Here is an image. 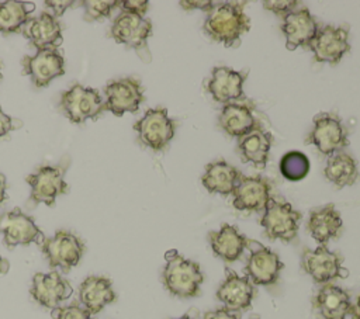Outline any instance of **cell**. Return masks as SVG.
I'll return each instance as SVG.
<instances>
[{"label":"cell","instance_id":"6da1fadb","mask_svg":"<svg viewBox=\"0 0 360 319\" xmlns=\"http://www.w3.org/2000/svg\"><path fill=\"white\" fill-rule=\"evenodd\" d=\"M205 34L226 48L238 46L239 39L250 28V20L245 14L243 3H217L207 14L202 25Z\"/></svg>","mask_w":360,"mask_h":319},{"label":"cell","instance_id":"7a4b0ae2","mask_svg":"<svg viewBox=\"0 0 360 319\" xmlns=\"http://www.w3.org/2000/svg\"><path fill=\"white\" fill-rule=\"evenodd\" d=\"M166 266L162 273L165 288L174 297L193 298L200 295L204 275L198 263L179 254L177 250H167Z\"/></svg>","mask_w":360,"mask_h":319},{"label":"cell","instance_id":"3957f363","mask_svg":"<svg viewBox=\"0 0 360 319\" xmlns=\"http://www.w3.org/2000/svg\"><path fill=\"white\" fill-rule=\"evenodd\" d=\"M69 163V156H63L56 166H38L35 173L25 177V181L31 187L28 200L30 207H35L38 204L52 207L59 195L69 193V184L65 181V173Z\"/></svg>","mask_w":360,"mask_h":319},{"label":"cell","instance_id":"277c9868","mask_svg":"<svg viewBox=\"0 0 360 319\" xmlns=\"http://www.w3.org/2000/svg\"><path fill=\"white\" fill-rule=\"evenodd\" d=\"M59 111L73 124H83L87 119H97L104 111L105 104L97 89L84 87L73 83L60 94Z\"/></svg>","mask_w":360,"mask_h":319},{"label":"cell","instance_id":"5b68a950","mask_svg":"<svg viewBox=\"0 0 360 319\" xmlns=\"http://www.w3.org/2000/svg\"><path fill=\"white\" fill-rule=\"evenodd\" d=\"M138 141L153 152L163 150L173 139L176 122L169 117L167 108L156 107L145 111L143 117L134 124Z\"/></svg>","mask_w":360,"mask_h":319},{"label":"cell","instance_id":"8992f818","mask_svg":"<svg viewBox=\"0 0 360 319\" xmlns=\"http://www.w3.org/2000/svg\"><path fill=\"white\" fill-rule=\"evenodd\" d=\"M307 143L314 145L323 156H332L349 146L347 129L338 114H316L314 117V128L307 136Z\"/></svg>","mask_w":360,"mask_h":319},{"label":"cell","instance_id":"52a82bcc","mask_svg":"<svg viewBox=\"0 0 360 319\" xmlns=\"http://www.w3.org/2000/svg\"><path fill=\"white\" fill-rule=\"evenodd\" d=\"M301 218V212L294 209L290 202L271 197L260 218V225L269 239L291 242L298 233Z\"/></svg>","mask_w":360,"mask_h":319},{"label":"cell","instance_id":"ba28073f","mask_svg":"<svg viewBox=\"0 0 360 319\" xmlns=\"http://www.w3.org/2000/svg\"><path fill=\"white\" fill-rule=\"evenodd\" d=\"M51 268H60L63 273L79 264L86 250L79 236L68 230H58L52 237H45L39 245Z\"/></svg>","mask_w":360,"mask_h":319},{"label":"cell","instance_id":"9c48e42d","mask_svg":"<svg viewBox=\"0 0 360 319\" xmlns=\"http://www.w3.org/2000/svg\"><path fill=\"white\" fill-rule=\"evenodd\" d=\"M302 270L321 285L330 284L336 278H346L349 271L342 266V256L319 245L316 249H304L301 256Z\"/></svg>","mask_w":360,"mask_h":319},{"label":"cell","instance_id":"30bf717a","mask_svg":"<svg viewBox=\"0 0 360 319\" xmlns=\"http://www.w3.org/2000/svg\"><path fill=\"white\" fill-rule=\"evenodd\" d=\"M152 35L150 20L121 11L112 21L110 37L117 42L136 51L143 59L142 53L148 55V38Z\"/></svg>","mask_w":360,"mask_h":319},{"label":"cell","instance_id":"8fae6325","mask_svg":"<svg viewBox=\"0 0 360 319\" xmlns=\"http://www.w3.org/2000/svg\"><path fill=\"white\" fill-rule=\"evenodd\" d=\"M250 254L246 260L245 274L253 285H273L278 281L280 273L284 268L278 254L256 240H248Z\"/></svg>","mask_w":360,"mask_h":319},{"label":"cell","instance_id":"7c38bea8","mask_svg":"<svg viewBox=\"0 0 360 319\" xmlns=\"http://www.w3.org/2000/svg\"><path fill=\"white\" fill-rule=\"evenodd\" d=\"M0 232L3 233L6 247L10 250L18 245H41L45 239L34 219L24 214L20 208H14L0 215Z\"/></svg>","mask_w":360,"mask_h":319},{"label":"cell","instance_id":"4fadbf2b","mask_svg":"<svg viewBox=\"0 0 360 319\" xmlns=\"http://www.w3.org/2000/svg\"><path fill=\"white\" fill-rule=\"evenodd\" d=\"M314 52L316 62L338 65L340 59L350 51L349 28L336 25L319 27L308 46Z\"/></svg>","mask_w":360,"mask_h":319},{"label":"cell","instance_id":"5bb4252c","mask_svg":"<svg viewBox=\"0 0 360 319\" xmlns=\"http://www.w3.org/2000/svg\"><path fill=\"white\" fill-rule=\"evenodd\" d=\"M105 110L121 117L124 112H136L143 103V87L135 77L111 80L104 87Z\"/></svg>","mask_w":360,"mask_h":319},{"label":"cell","instance_id":"9a60e30c","mask_svg":"<svg viewBox=\"0 0 360 319\" xmlns=\"http://www.w3.org/2000/svg\"><path fill=\"white\" fill-rule=\"evenodd\" d=\"M22 73L30 76L34 86L41 89L65 74V60L58 49H42L34 55H25L21 60Z\"/></svg>","mask_w":360,"mask_h":319},{"label":"cell","instance_id":"2e32d148","mask_svg":"<svg viewBox=\"0 0 360 319\" xmlns=\"http://www.w3.org/2000/svg\"><path fill=\"white\" fill-rule=\"evenodd\" d=\"M256 297V288L246 275H239L231 268H225V280L217 289V298L224 308L231 312H243L250 308Z\"/></svg>","mask_w":360,"mask_h":319},{"label":"cell","instance_id":"e0dca14e","mask_svg":"<svg viewBox=\"0 0 360 319\" xmlns=\"http://www.w3.org/2000/svg\"><path fill=\"white\" fill-rule=\"evenodd\" d=\"M232 195V204L238 211L262 212L271 200V184L264 177H248L242 174Z\"/></svg>","mask_w":360,"mask_h":319},{"label":"cell","instance_id":"ac0fdd59","mask_svg":"<svg viewBox=\"0 0 360 319\" xmlns=\"http://www.w3.org/2000/svg\"><path fill=\"white\" fill-rule=\"evenodd\" d=\"M20 32L37 51L58 49L63 41L60 22L45 10L38 17H28Z\"/></svg>","mask_w":360,"mask_h":319},{"label":"cell","instance_id":"d6986e66","mask_svg":"<svg viewBox=\"0 0 360 319\" xmlns=\"http://www.w3.org/2000/svg\"><path fill=\"white\" fill-rule=\"evenodd\" d=\"M73 292L69 281L60 277L59 273H37L32 277L30 294L41 306L55 309L60 302L68 299Z\"/></svg>","mask_w":360,"mask_h":319},{"label":"cell","instance_id":"ffe728a7","mask_svg":"<svg viewBox=\"0 0 360 319\" xmlns=\"http://www.w3.org/2000/svg\"><path fill=\"white\" fill-rule=\"evenodd\" d=\"M319 25L308 7H298L283 18L281 32L285 38V48L294 51L298 46L308 48L318 32Z\"/></svg>","mask_w":360,"mask_h":319},{"label":"cell","instance_id":"44dd1931","mask_svg":"<svg viewBox=\"0 0 360 319\" xmlns=\"http://www.w3.org/2000/svg\"><path fill=\"white\" fill-rule=\"evenodd\" d=\"M246 73L236 72L226 66H217L211 72V79L207 83V90L217 103L229 104L245 100L243 83Z\"/></svg>","mask_w":360,"mask_h":319},{"label":"cell","instance_id":"7402d4cb","mask_svg":"<svg viewBox=\"0 0 360 319\" xmlns=\"http://www.w3.org/2000/svg\"><path fill=\"white\" fill-rule=\"evenodd\" d=\"M314 309L322 319H346L352 309L350 294L335 284H325L312 298Z\"/></svg>","mask_w":360,"mask_h":319},{"label":"cell","instance_id":"603a6c76","mask_svg":"<svg viewBox=\"0 0 360 319\" xmlns=\"http://www.w3.org/2000/svg\"><path fill=\"white\" fill-rule=\"evenodd\" d=\"M210 245L214 254L222 259L225 263H233L239 260L248 247V237L242 235L236 226L224 223L219 230L208 233Z\"/></svg>","mask_w":360,"mask_h":319},{"label":"cell","instance_id":"cb8c5ba5","mask_svg":"<svg viewBox=\"0 0 360 319\" xmlns=\"http://www.w3.org/2000/svg\"><path fill=\"white\" fill-rule=\"evenodd\" d=\"M218 124L228 135L238 139L260 126V122L253 114V108L242 103L225 104L219 112Z\"/></svg>","mask_w":360,"mask_h":319},{"label":"cell","instance_id":"d4e9b609","mask_svg":"<svg viewBox=\"0 0 360 319\" xmlns=\"http://www.w3.org/2000/svg\"><path fill=\"white\" fill-rule=\"evenodd\" d=\"M343 228L340 214L335 209L333 204H328L322 208H315L309 212L307 229L309 235L319 243L326 246L330 239L339 237Z\"/></svg>","mask_w":360,"mask_h":319},{"label":"cell","instance_id":"484cf974","mask_svg":"<svg viewBox=\"0 0 360 319\" xmlns=\"http://www.w3.org/2000/svg\"><path fill=\"white\" fill-rule=\"evenodd\" d=\"M273 135L260 126L239 138L238 152L243 163H252L256 169H264L269 160Z\"/></svg>","mask_w":360,"mask_h":319},{"label":"cell","instance_id":"4316f807","mask_svg":"<svg viewBox=\"0 0 360 319\" xmlns=\"http://www.w3.org/2000/svg\"><path fill=\"white\" fill-rule=\"evenodd\" d=\"M79 301L91 315L98 313L105 305L115 301L111 280L100 275L84 278L79 287Z\"/></svg>","mask_w":360,"mask_h":319},{"label":"cell","instance_id":"83f0119b","mask_svg":"<svg viewBox=\"0 0 360 319\" xmlns=\"http://www.w3.org/2000/svg\"><path fill=\"white\" fill-rule=\"evenodd\" d=\"M240 173L225 160H217L205 166L201 183L208 193L231 195L240 178Z\"/></svg>","mask_w":360,"mask_h":319},{"label":"cell","instance_id":"f1b7e54d","mask_svg":"<svg viewBox=\"0 0 360 319\" xmlns=\"http://www.w3.org/2000/svg\"><path fill=\"white\" fill-rule=\"evenodd\" d=\"M323 174L336 188L353 185L359 180L357 160L343 150L333 153L326 160Z\"/></svg>","mask_w":360,"mask_h":319},{"label":"cell","instance_id":"f546056e","mask_svg":"<svg viewBox=\"0 0 360 319\" xmlns=\"http://www.w3.org/2000/svg\"><path fill=\"white\" fill-rule=\"evenodd\" d=\"M35 10L28 1H0V32H20L28 20V14Z\"/></svg>","mask_w":360,"mask_h":319},{"label":"cell","instance_id":"4dcf8cb0","mask_svg":"<svg viewBox=\"0 0 360 319\" xmlns=\"http://www.w3.org/2000/svg\"><path fill=\"white\" fill-rule=\"evenodd\" d=\"M309 171L308 157L298 150H291L285 153L280 160V173L284 178L290 181L302 180Z\"/></svg>","mask_w":360,"mask_h":319},{"label":"cell","instance_id":"1f68e13d","mask_svg":"<svg viewBox=\"0 0 360 319\" xmlns=\"http://www.w3.org/2000/svg\"><path fill=\"white\" fill-rule=\"evenodd\" d=\"M80 4L84 8L83 18L86 21H101L108 18L111 13L121 6L118 0H83Z\"/></svg>","mask_w":360,"mask_h":319},{"label":"cell","instance_id":"d6a6232c","mask_svg":"<svg viewBox=\"0 0 360 319\" xmlns=\"http://www.w3.org/2000/svg\"><path fill=\"white\" fill-rule=\"evenodd\" d=\"M51 316L53 319H91V313L77 302L52 309Z\"/></svg>","mask_w":360,"mask_h":319},{"label":"cell","instance_id":"836d02e7","mask_svg":"<svg viewBox=\"0 0 360 319\" xmlns=\"http://www.w3.org/2000/svg\"><path fill=\"white\" fill-rule=\"evenodd\" d=\"M300 1L295 0H266L263 1V7L277 15H280L281 18H284L287 14H290L291 11H294L295 8H298Z\"/></svg>","mask_w":360,"mask_h":319},{"label":"cell","instance_id":"e575fe53","mask_svg":"<svg viewBox=\"0 0 360 319\" xmlns=\"http://www.w3.org/2000/svg\"><path fill=\"white\" fill-rule=\"evenodd\" d=\"M21 126H22V121L21 119L11 118L0 107V138L8 135L11 131L20 129Z\"/></svg>","mask_w":360,"mask_h":319},{"label":"cell","instance_id":"d590c367","mask_svg":"<svg viewBox=\"0 0 360 319\" xmlns=\"http://www.w3.org/2000/svg\"><path fill=\"white\" fill-rule=\"evenodd\" d=\"M120 7L124 13H131V14L143 17V14L148 11L149 1H146V0H125V1H121Z\"/></svg>","mask_w":360,"mask_h":319},{"label":"cell","instance_id":"8d00e7d4","mask_svg":"<svg viewBox=\"0 0 360 319\" xmlns=\"http://www.w3.org/2000/svg\"><path fill=\"white\" fill-rule=\"evenodd\" d=\"M44 4L53 11V15L56 18H59L63 15V13L68 8H70L75 4V1L73 0H45Z\"/></svg>","mask_w":360,"mask_h":319},{"label":"cell","instance_id":"74e56055","mask_svg":"<svg viewBox=\"0 0 360 319\" xmlns=\"http://www.w3.org/2000/svg\"><path fill=\"white\" fill-rule=\"evenodd\" d=\"M202 319H239V315L235 312H231L225 308H219L215 311H208L204 313Z\"/></svg>","mask_w":360,"mask_h":319},{"label":"cell","instance_id":"f35d334b","mask_svg":"<svg viewBox=\"0 0 360 319\" xmlns=\"http://www.w3.org/2000/svg\"><path fill=\"white\" fill-rule=\"evenodd\" d=\"M180 6H183V8L186 10H191V8H198V10H205V11H210L215 3L212 1H208V0H198V1H194V0H186V1H180Z\"/></svg>","mask_w":360,"mask_h":319},{"label":"cell","instance_id":"ab89813d","mask_svg":"<svg viewBox=\"0 0 360 319\" xmlns=\"http://www.w3.org/2000/svg\"><path fill=\"white\" fill-rule=\"evenodd\" d=\"M352 319H360V295L356 298V302L352 304V309H350V313Z\"/></svg>","mask_w":360,"mask_h":319},{"label":"cell","instance_id":"60d3db41","mask_svg":"<svg viewBox=\"0 0 360 319\" xmlns=\"http://www.w3.org/2000/svg\"><path fill=\"white\" fill-rule=\"evenodd\" d=\"M6 177L4 174L0 173V205L7 200V194H6Z\"/></svg>","mask_w":360,"mask_h":319},{"label":"cell","instance_id":"b9f144b4","mask_svg":"<svg viewBox=\"0 0 360 319\" xmlns=\"http://www.w3.org/2000/svg\"><path fill=\"white\" fill-rule=\"evenodd\" d=\"M8 268H10L8 260H7V259H3V257L0 256V274H6V273L8 271Z\"/></svg>","mask_w":360,"mask_h":319},{"label":"cell","instance_id":"7bdbcfd3","mask_svg":"<svg viewBox=\"0 0 360 319\" xmlns=\"http://www.w3.org/2000/svg\"><path fill=\"white\" fill-rule=\"evenodd\" d=\"M195 312V309H191L190 312H187V313H184L183 316H180V318H176V319H195V316L193 315Z\"/></svg>","mask_w":360,"mask_h":319},{"label":"cell","instance_id":"ee69618b","mask_svg":"<svg viewBox=\"0 0 360 319\" xmlns=\"http://www.w3.org/2000/svg\"><path fill=\"white\" fill-rule=\"evenodd\" d=\"M0 79H1V65H0Z\"/></svg>","mask_w":360,"mask_h":319},{"label":"cell","instance_id":"f6af8a7d","mask_svg":"<svg viewBox=\"0 0 360 319\" xmlns=\"http://www.w3.org/2000/svg\"><path fill=\"white\" fill-rule=\"evenodd\" d=\"M252 319H260V318H259V316H255V318H252Z\"/></svg>","mask_w":360,"mask_h":319}]
</instances>
